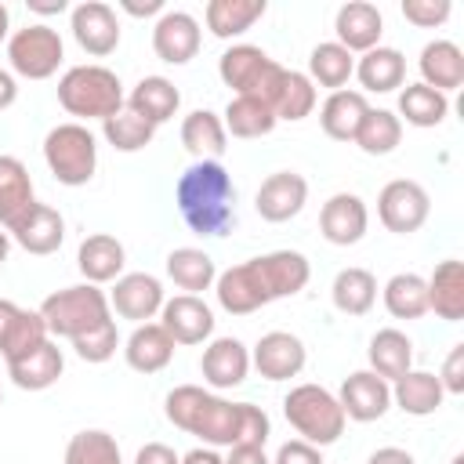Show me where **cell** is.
<instances>
[{"instance_id":"obj_39","label":"cell","mask_w":464,"mask_h":464,"mask_svg":"<svg viewBox=\"0 0 464 464\" xmlns=\"http://www.w3.org/2000/svg\"><path fill=\"white\" fill-rule=\"evenodd\" d=\"M181 145L196 156V160H221V152L228 149V134L218 112L210 109H196L181 120Z\"/></svg>"},{"instance_id":"obj_12","label":"cell","mask_w":464,"mask_h":464,"mask_svg":"<svg viewBox=\"0 0 464 464\" xmlns=\"http://www.w3.org/2000/svg\"><path fill=\"white\" fill-rule=\"evenodd\" d=\"M163 283L149 272H127L112 283L109 290V308L120 315V319H130L134 326L138 323H152L163 308Z\"/></svg>"},{"instance_id":"obj_3","label":"cell","mask_w":464,"mask_h":464,"mask_svg":"<svg viewBox=\"0 0 464 464\" xmlns=\"http://www.w3.org/2000/svg\"><path fill=\"white\" fill-rule=\"evenodd\" d=\"M58 102L69 116L80 120H109L123 109L127 94L112 69L105 65H72L58 80Z\"/></svg>"},{"instance_id":"obj_32","label":"cell","mask_w":464,"mask_h":464,"mask_svg":"<svg viewBox=\"0 0 464 464\" xmlns=\"http://www.w3.org/2000/svg\"><path fill=\"white\" fill-rule=\"evenodd\" d=\"M428 283V312H435L446 323L464 319V265L457 257H446L435 265Z\"/></svg>"},{"instance_id":"obj_14","label":"cell","mask_w":464,"mask_h":464,"mask_svg":"<svg viewBox=\"0 0 464 464\" xmlns=\"http://www.w3.org/2000/svg\"><path fill=\"white\" fill-rule=\"evenodd\" d=\"M203 29L188 11H163L152 25V51L167 65H185L199 54Z\"/></svg>"},{"instance_id":"obj_58","label":"cell","mask_w":464,"mask_h":464,"mask_svg":"<svg viewBox=\"0 0 464 464\" xmlns=\"http://www.w3.org/2000/svg\"><path fill=\"white\" fill-rule=\"evenodd\" d=\"M7 254H11V236H7V228H0V265L7 261Z\"/></svg>"},{"instance_id":"obj_8","label":"cell","mask_w":464,"mask_h":464,"mask_svg":"<svg viewBox=\"0 0 464 464\" xmlns=\"http://www.w3.org/2000/svg\"><path fill=\"white\" fill-rule=\"evenodd\" d=\"M65 58V44L58 36V29H51L47 22H33L22 25L7 36V62L11 72L25 76V80H47L58 72Z\"/></svg>"},{"instance_id":"obj_40","label":"cell","mask_w":464,"mask_h":464,"mask_svg":"<svg viewBox=\"0 0 464 464\" xmlns=\"http://www.w3.org/2000/svg\"><path fill=\"white\" fill-rule=\"evenodd\" d=\"M381 297H384V308H388L392 319H406L410 323V319L428 315V283L417 272H395L384 283Z\"/></svg>"},{"instance_id":"obj_36","label":"cell","mask_w":464,"mask_h":464,"mask_svg":"<svg viewBox=\"0 0 464 464\" xmlns=\"http://www.w3.org/2000/svg\"><path fill=\"white\" fill-rule=\"evenodd\" d=\"M330 301L337 312L344 315H366L377 301V279L370 268H359V265H348L334 276L330 283Z\"/></svg>"},{"instance_id":"obj_13","label":"cell","mask_w":464,"mask_h":464,"mask_svg":"<svg viewBox=\"0 0 464 464\" xmlns=\"http://www.w3.org/2000/svg\"><path fill=\"white\" fill-rule=\"evenodd\" d=\"M337 402H341L348 420L370 424V420H381L392 410V384L384 377H377L373 370H355L341 381Z\"/></svg>"},{"instance_id":"obj_29","label":"cell","mask_w":464,"mask_h":464,"mask_svg":"<svg viewBox=\"0 0 464 464\" xmlns=\"http://www.w3.org/2000/svg\"><path fill=\"white\" fill-rule=\"evenodd\" d=\"M178 105H181V91H178L167 76H141V80L130 87L127 102H123V109H130L134 116H141V120L152 123V127L167 123V120L178 112Z\"/></svg>"},{"instance_id":"obj_27","label":"cell","mask_w":464,"mask_h":464,"mask_svg":"<svg viewBox=\"0 0 464 464\" xmlns=\"http://www.w3.org/2000/svg\"><path fill=\"white\" fill-rule=\"evenodd\" d=\"M36 207L33 178L18 156H0V228H14Z\"/></svg>"},{"instance_id":"obj_42","label":"cell","mask_w":464,"mask_h":464,"mask_svg":"<svg viewBox=\"0 0 464 464\" xmlns=\"http://www.w3.org/2000/svg\"><path fill=\"white\" fill-rule=\"evenodd\" d=\"M399 120H406L410 127H439L450 116V98L424 87V83H406L399 91Z\"/></svg>"},{"instance_id":"obj_17","label":"cell","mask_w":464,"mask_h":464,"mask_svg":"<svg viewBox=\"0 0 464 464\" xmlns=\"http://www.w3.org/2000/svg\"><path fill=\"white\" fill-rule=\"evenodd\" d=\"M214 297H218V304L228 315H250V312L272 304V297H268V290H265V283H261V276L254 268V257L243 261V265H232V268L218 272Z\"/></svg>"},{"instance_id":"obj_25","label":"cell","mask_w":464,"mask_h":464,"mask_svg":"<svg viewBox=\"0 0 464 464\" xmlns=\"http://www.w3.org/2000/svg\"><path fill=\"white\" fill-rule=\"evenodd\" d=\"M123 265H127V250L116 236L109 232H94L80 243L76 250V268L87 283L102 286V283H116L123 276Z\"/></svg>"},{"instance_id":"obj_38","label":"cell","mask_w":464,"mask_h":464,"mask_svg":"<svg viewBox=\"0 0 464 464\" xmlns=\"http://www.w3.org/2000/svg\"><path fill=\"white\" fill-rule=\"evenodd\" d=\"M221 123H225V134L232 138H265L276 130V112L268 102L261 98H250V94H236L225 112H221Z\"/></svg>"},{"instance_id":"obj_44","label":"cell","mask_w":464,"mask_h":464,"mask_svg":"<svg viewBox=\"0 0 464 464\" xmlns=\"http://www.w3.org/2000/svg\"><path fill=\"white\" fill-rule=\"evenodd\" d=\"M399 141H402V120L392 109H370L355 134V145L366 156H388L399 149Z\"/></svg>"},{"instance_id":"obj_5","label":"cell","mask_w":464,"mask_h":464,"mask_svg":"<svg viewBox=\"0 0 464 464\" xmlns=\"http://www.w3.org/2000/svg\"><path fill=\"white\" fill-rule=\"evenodd\" d=\"M283 417L286 424L312 446H334L344 435V410L337 402V395L323 384H294L283 399Z\"/></svg>"},{"instance_id":"obj_35","label":"cell","mask_w":464,"mask_h":464,"mask_svg":"<svg viewBox=\"0 0 464 464\" xmlns=\"http://www.w3.org/2000/svg\"><path fill=\"white\" fill-rule=\"evenodd\" d=\"M167 276H170V283H174L178 290L199 297L203 290L214 286L218 265H214V257H210L207 250H199V246H178V250L167 254Z\"/></svg>"},{"instance_id":"obj_18","label":"cell","mask_w":464,"mask_h":464,"mask_svg":"<svg viewBox=\"0 0 464 464\" xmlns=\"http://www.w3.org/2000/svg\"><path fill=\"white\" fill-rule=\"evenodd\" d=\"M214 312L203 297L196 294H178L170 301H163L160 308V326L174 337V344H203L214 334Z\"/></svg>"},{"instance_id":"obj_4","label":"cell","mask_w":464,"mask_h":464,"mask_svg":"<svg viewBox=\"0 0 464 464\" xmlns=\"http://www.w3.org/2000/svg\"><path fill=\"white\" fill-rule=\"evenodd\" d=\"M40 319H44V326H47L51 337L76 341L87 330H94V326H102V323L112 319L109 294L102 286H94V283H76V286L54 290V294L44 297Z\"/></svg>"},{"instance_id":"obj_1","label":"cell","mask_w":464,"mask_h":464,"mask_svg":"<svg viewBox=\"0 0 464 464\" xmlns=\"http://www.w3.org/2000/svg\"><path fill=\"white\" fill-rule=\"evenodd\" d=\"M163 413L174 428L196 435L203 446H265L272 420L254 402H232L199 384H178L163 399Z\"/></svg>"},{"instance_id":"obj_30","label":"cell","mask_w":464,"mask_h":464,"mask_svg":"<svg viewBox=\"0 0 464 464\" xmlns=\"http://www.w3.org/2000/svg\"><path fill=\"white\" fill-rule=\"evenodd\" d=\"M366 112H370L366 94L341 87V91H330V98L323 102V109H319V127H323V134L334 138V141H355L359 123L366 120Z\"/></svg>"},{"instance_id":"obj_37","label":"cell","mask_w":464,"mask_h":464,"mask_svg":"<svg viewBox=\"0 0 464 464\" xmlns=\"http://www.w3.org/2000/svg\"><path fill=\"white\" fill-rule=\"evenodd\" d=\"M265 11H268L265 0H210L203 18L210 36L232 40V36H243L257 18H265Z\"/></svg>"},{"instance_id":"obj_20","label":"cell","mask_w":464,"mask_h":464,"mask_svg":"<svg viewBox=\"0 0 464 464\" xmlns=\"http://www.w3.org/2000/svg\"><path fill=\"white\" fill-rule=\"evenodd\" d=\"M199 373L214 392L239 388L250 373V348L239 337H214L199 355Z\"/></svg>"},{"instance_id":"obj_15","label":"cell","mask_w":464,"mask_h":464,"mask_svg":"<svg viewBox=\"0 0 464 464\" xmlns=\"http://www.w3.org/2000/svg\"><path fill=\"white\" fill-rule=\"evenodd\" d=\"M308 203V181L297 174V170H276L261 181L257 196H254V210L272 221V225H283L290 218H297Z\"/></svg>"},{"instance_id":"obj_31","label":"cell","mask_w":464,"mask_h":464,"mask_svg":"<svg viewBox=\"0 0 464 464\" xmlns=\"http://www.w3.org/2000/svg\"><path fill=\"white\" fill-rule=\"evenodd\" d=\"M355 76H359V83H362V94H366V91H370V94H392V91H399V87L406 83V58H402L399 47L377 44L373 51L359 54Z\"/></svg>"},{"instance_id":"obj_46","label":"cell","mask_w":464,"mask_h":464,"mask_svg":"<svg viewBox=\"0 0 464 464\" xmlns=\"http://www.w3.org/2000/svg\"><path fill=\"white\" fill-rule=\"evenodd\" d=\"M102 134H105V141H109L116 152H141L145 145H152L156 127L145 123L141 116H134L130 109H120L116 116L102 120Z\"/></svg>"},{"instance_id":"obj_22","label":"cell","mask_w":464,"mask_h":464,"mask_svg":"<svg viewBox=\"0 0 464 464\" xmlns=\"http://www.w3.org/2000/svg\"><path fill=\"white\" fill-rule=\"evenodd\" d=\"M47 337L51 334H47L40 312L18 308L14 301L0 297V355H4V362L22 359L25 352H33L36 344H44Z\"/></svg>"},{"instance_id":"obj_50","label":"cell","mask_w":464,"mask_h":464,"mask_svg":"<svg viewBox=\"0 0 464 464\" xmlns=\"http://www.w3.org/2000/svg\"><path fill=\"white\" fill-rule=\"evenodd\" d=\"M272 464H323V450L304 442V439H290L276 450V460Z\"/></svg>"},{"instance_id":"obj_41","label":"cell","mask_w":464,"mask_h":464,"mask_svg":"<svg viewBox=\"0 0 464 464\" xmlns=\"http://www.w3.org/2000/svg\"><path fill=\"white\" fill-rule=\"evenodd\" d=\"M315 87H330V91H341L352 76H355V54H348L337 40H326V44H315L312 54H308V72H304Z\"/></svg>"},{"instance_id":"obj_19","label":"cell","mask_w":464,"mask_h":464,"mask_svg":"<svg viewBox=\"0 0 464 464\" xmlns=\"http://www.w3.org/2000/svg\"><path fill=\"white\" fill-rule=\"evenodd\" d=\"M334 33H337V44L348 54H366V51H373L381 44L384 14L370 0H348L334 14Z\"/></svg>"},{"instance_id":"obj_43","label":"cell","mask_w":464,"mask_h":464,"mask_svg":"<svg viewBox=\"0 0 464 464\" xmlns=\"http://www.w3.org/2000/svg\"><path fill=\"white\" fill-rule=\"evenodd\" d=\"M315 98H319V94H315V83H312L304 72L286 69V72H283V83H279V91H276V98H272V112H276V120L297 123V120L312 116Z\"/></svg>"},{"instance_id":"obj_47","label":"cell","mask_w":464,"mask_h":464,"mask_svg":"<svg viewBox=\"0 0 464 464\" xmlns=\"http://www.w3.org/2000/svg\"><path fill=\"white\" fill-rule=\"evenodd\" d=\"M116 348H120L116 319H109V323H102V326H94V330H87L83 337L72 341V352H76L83 362H109V359L116 355Z\"/></svg>"},{"instance_id":"obj_52","label":"cell","mask_w":464,"mask_h":464,"mask_svg":"<svg viewBox=\"0 0 464 464\" xmlns=\"http://www.w3.org/2000/svg\"><path fill=\"white\" fill-rule=\"evenodd\" d=\"M225 464H272L265 457V446H228Z\"/></svg>"},{"instance_id":"obj_53","label":"cell","mask_w":464,"mask_h":464,"mask_svg":"<svg viewBox=\"0 0 464 464\" xmlns=\"http://www.w3.org/2000/svg\"><path fill=\"white\" fill-rule=\"evenodd\" d=\"M366 464H417V457L406 453V450H399V446H381V450L370 453Z\"/></svg>"},{"instance_id":"obj_28","label":"cell","mask_w":464,"mask_h":464,"mask_svg":"<svg viewBox=\"0 0 464 464\" xmlns=\"http://www.w3.org/2000/svg\"><path fill=\"white\" fill-rule=\"evenodd\" d=\"M62 370H65V355H62V348L51 337L44 344H36L33 352H25L22 359H11L7 362V377L22 392H44V388H51L62 377Z\"/></svg>"},{"instance_id":"obj_59","label":"cell","mask_w":464,"mask_h":464,"mask_svg":"<svg viewBox=\"0 0 464 464\" xmlns=\"http://www.w3.org/2000/svg\"><path fill=\"white\" fill-rule=\"evenodd\" d=\"M7 29H11V11H7V7L0 4V40L7 36Z\"/></svg>"},{"instance_id":"obj_6","label":"cell","mask_w":464,"mask_h":464,"mask_svg":"<svg viewBox=\"0 0 464 464\" xmlns=\"http://www.w3.org/2000/svg\"><path fill=\"white\" fill-rule=\"evenodd\" d=\"M44 163L58 185L80 188L98 170V141L83 123H58L44 138Z\"/></svg>"},{"instance_id":"obj_9","label":"cell","mask_w":464,"mask_h":464,"mask_svg":"<svg viewBox=\"0 0 464 464\" xmlns=\"http://www.w3.org/2000/svg\"><path fill=\"white\" fill-rule=\"evenodd\" d=\"M428 214H431V196H428V188H424L420 181H413V178H395V181H388V185L381 188V196H377V218H381V225H384L388 232H395V236L417 232V228L428 221Z\"/></svg>"},{"instance_id":"obj_10","label":"cell","mask_w":464,"mask_h":464,"mask_svg":"<svg viewBox=\"0 0 464 464\" xmlns=\"http://www.w3.org/2000/svg\"><path fill=\"white\" fill-rule=\"evenodd\" d=\"M69 29H72V40L80 44V51H87L91 58H105L120 47V18L102 0L76 4L69 11Z\"/></svg>"},{"instance_id":"obj_54","label":"cell","mask_w":464,"mask_h":464,"mask_svg":"<svg viewBox=\"0 0 464 464\" xmlns=\"http://www.w3.org/2000/svg\"><path fill=\"white\" fill-rule=\"evenodd\" d=\"M120 11H127L134 18H152V14L160 18L167 7H163V0H145V4L141 0H120Z\"/></svg>"},{"instance_id":"obj_23","label":"cell","mask_w":464,"mask_h":464,"mask_svg":"<svg viewBox=\"0 0 464 464\" xmlns=\"http://www.w3.org/2000/svg\"><path fill=\"white\" fill-rule=\"evenodd\" d=\"M417 69H420V83L446 94L457 91L464 83V51L453 44V40H428L420 47V58H417Z\"/></svg>"},{"instance_id":"obj_34","label":"cell","mask_w":464,"mask_h":464,"mask_svg":"<svg viewBox=\"0 0 464 464\" xmlns=\"http://www.w3.org/2000/svg\"><path fill=\"white\" fill-rule=\"evenodd\" d=\"M366 362L377 377H384L388 384L399 381L406 370H413V341L395 330V326H384L370 337V348H366Z\"/></svg>"},{"instance_id":"obj_56","label":"cell","mask_w":464,"mask_h":464,"mask_svg":"<svg viewBox=\"0 0 464 464\" xmlns=\"http://www.w3.org/2000/svg\"><path fill=\"white\" fill-rule=\"evenodd\" d=\"M18 98V83H14V72L0 69V109H11Z\"/></svg>"},{"instance_id":"obj_45","label":"cell","mask_w":464,"mask_h":464,"mask_svg":"<svg viewBox=\"0 0 464 464\" xmlns=\"http://www.w3.org/2000/svg\"><path fill=\"white\" fill-rule=\"evenodd\" d=\"M65 464H123L116 435L102 428H83L65 446Z\"/></svg>"},{"instance_id":"obj_16","label":"cell","mask_w":464,"mask_h":464,"mask_svg":"<svg viewBox=\"0 0 464 464\" xmlns=\"http://www.w3.org/2000/svg\"><path fill=\"white\" fill-rule=\"evenodd\" d=\"M370 228V210L355 192H334L319 210V232L334 246H355Z\"/></svg>"},{"instance_id":"obj_2","label":"cell","mask_w":464,"mask_h":464,"mask_svg":"<svg viewBox=\"0 0 464 464\" xmlns=\"http://www.w3.org/2000/svg\"><path fill=\"white\" fill-rule=\"evenodd\" d=\"M181 221L207 239H221L236 225V185L221 160H196L174 185Z\"/></svg>"},{"instance_id":"obj_11","label":"cell","mask_w":464,"mask_h":464,"mask_svg":"<svg viewBox=\"0 0 464 464\" xmlns=\"http://www.w3.org/2000/svg\"><path fill=\"white\" fill-rule=\"evenodd\" d=\"M304 362H308V348L290 330H268V334H261V341L250 352V366L265 381H290V377H297L304 370Z\"/></svg>"},{"instance_id":"obj_48","label":"cell","mask_w":464,"mask_h":464,"mask_svg":"<svg viewBox=\"0 0 464 464\" xmlns=\"http://www.w3.org/2000/svg\"><path fill=\"white\" fill-rule=\"evenodd\" d=\"M453 4L450 0H406L402 4V18L413 22L417 29H439L450 18Z\"/></svg>"},{"instance_id":"obj_51","label":"cell","mask_w":464,"mask_h":464,"mask_svg":"<svg viewBox=\"0 0 464 464\" xmlns=\"http://www.w3.org/2000/svg\"><path fill=\"white\" fill-rule=\"evenodd\" d=\"M181 457L167 446V442H145L138 453H134V464H178Z\"/></svg>"},{"instance_id":"obj_33","label":"cell","mask_w":464,"mask_h":464,"mask_svg":"<svg viewBox=\"0 0 464 464\" xmlns=\"http://www.w3.org/2000/svg\"><path fill=\"white\" fill-rule=\"evenodd\" d=\"M446 392L431 370H406L399 381H392V406H399L410 417H431L442 406Z\"/></svg>"},{"instance_id":"obj_26","label":"cell","mask_w":464,"mask_h":464,"mask_svg":"<svg viewBox=\"0 0 464 464\" xmlns=\"http://www.w3.org/2000/svg\"><path fill=\"white\" fill-rule=\"evenodd\" d=\"M174 337L160 323H138L123 341V359L138 373H160L174 359Z\"/></svg>"},{"instance_id":"obj_24","label":"cell","mask_w":464,"mask_h":464,"mask_svg":"<svg viewBox=\"0 0 464 464\" xmlns=\"http://www.w3.org/2000/svg\"><path fill=\"white\" fill-rule=\"evenodd\" d=\"M7 236H11L25 254L47 257V254H54V250L62 246V239H65V218H62L54 207H47V203L36 199V207H33Z\"/></svg>"},{"instance_id":"obj_21","label":"cell","mask_w":464,"mask_h":464,"mask_svg":"<svg viewBox=\"0 0 464 464\" xmlns=\"http://www.w3.org/2000/svg\"><path fill=\"white\" fill-rule=\"evenodd\" d=\"M254 268H257V276H261V283H265V290H268L272 301L301 294V290L308 286V279H312V265H308V257L297 254V250H272V254H261V257H254Z\"/></svg>"},{"instance_id":"obj_55","label":"cell","mask_w":464,"mask_h":464,"mask_svg":"<svg viewBox=\"0 0 464 464\" xmlns=\"http://www.w3.org/2000/svg\"><path fill=\"white\" fill-rule=\"evenodd\" d=\"M178 464H225V457H221L218 450H210V446H196V450H188Z\"/></svg>"},{"instance_id":"obj_57","label":"cell","mask_w":464,"mask_h":464,"mask_svg":"<svg viewBox=\"0 0 464 464\" xmlns=\"http://www.w3.org/2000/svg\"><path fill=\"white\" fill-rule=\"evenodd\" d=\"M25 7L33 14H62V11H69L65 0H25Z\"/></svg>"},{"instance_id":"obj_49","label":"cell","mask_w":464,"mask_h":464,"mask_svg":"<svg viewBox=\"0 0 464 464\" xmlns=\"http://www.w3.org/2000/svg\"><path fill=\"white\" fill-rule=\"evenodd\" d=\"M435 377H439V384H442L446 395H460L464 392V344H453L450 348V355L442 362V373H435Z\"/></svg>"},{"instance_id":"obj_7","label":"cell","mask_w":464,"mask_h":464,"mask_svg":"<svg viewBox=\"0 0 464 464\" xmlns=\"http://www.w3.org/2000/svg\"><path fill=\"white\" fill-rule=\"evenodd\" d=\"M283 65L276 58H268L261 47L254 44H232L221 58H218V76L225 87H232L236 94H250L272 105L279 83H283Z\"/></svg>"}]
</instances>
